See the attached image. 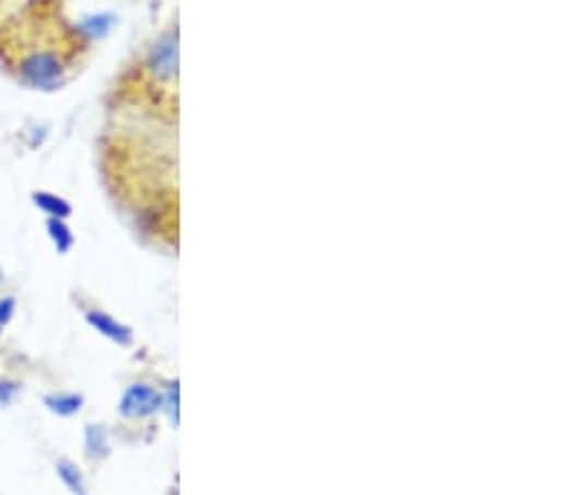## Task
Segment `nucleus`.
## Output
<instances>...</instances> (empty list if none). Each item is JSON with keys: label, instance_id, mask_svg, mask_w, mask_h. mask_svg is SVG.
<instances>
[{"label": "nucleus", "instance_id": "7ed1b4c3", "mask_svg": "<svg viewBox=\"0 0 562 495\" xmlns=\"http://www.w3.org/2000/svg\"><path fill=\"white\" fill-rule=\"evenodd\" d=\"M163 411V390L148 384V380H136L118 398V415L126 421H145L153 419Z\"/></svg>", "mask_w": 562, "mask_h": 495}, {"label": "nucleus", "instance_id": "9d476101", "mask_svg": "<svg viewBox=\"0 0 562 495\" xmlns=\"http://www.w3.org/2000/svg\"><path fill=\"white\" fill-rule=\"evenodd\" d=\"M23 384L13 376H0V408H11L21 398Z\"/></svg>", "mask_w": 562, "mask_h": 495}, {"label": "nucleus", "instance_id": "0eeeda50", "mask_svg": "<svg viewBox=\"0 0 562 495\" xmlns=\"http://www.w3.org/2000/svg\"><path fill=\"white\" fill-rule=\"evenodd\" d=\"M83 446L85 456L91 460H103L110 453V436L101 423H87L83 431Z\"/></svg>", "mask_w": 562, "mask_h": 495}, {"label": "nucleus", "instance_id": "f03ea898", "mask_svg": "<svg viewBox=\"0 0 562 495\" xmlns=\"http://www.w3.org/2000/svg\"><path fill=\"white\" fill-rule=\"evenodd\" d=\"M140 71L155 85H173L178 81V28L175 25L151 40L140 60Z\"/></svg>", "mask_w": 562, "mask_h": 495}, {"label": "nucleus", "instance_id": "f257e3e1", "mask_svg": "<svg viewBox=\"0 0 562 495\" xmlns=\"http://www.w3.org/2000/svg\"><path fill=\"white\" fill-rule=\"evenodd\" d=\"M70 63L58 48H31L15 60V78L28 91L52 93L68 83Z\"/></svg>", "mask_w": 562, "mask_h": 495}, {"label": "nucleus", "instance_id": "9b49d317", "mask_svg": "<svg viewBox=\"0 0 562 495\" xmlns=\"http://www.w3.org/2000/svg\"><path fill=\"white\" fill-rule=\"evenodd\" d=\"M15 313H17V298H15V295L0 293V338H3L8 326L13 323Z\"/></svg>", "mask_w": 562, "mask_h": 495}, {"label": "nucleus", "instance_id": "ddd939ff", "mask_svg": "<svg viewBox=\"0 0 562 495\" xmlns=\"http://www.w3.org/2000/svg\"><path fill=\"white\" fill-rule=\"evenodd\" d=\"M3 285H5V271L3 266H0V293H3Z\"/></svg>", "mask_w": 562, "mask_h": 495}, {"label": "nucleus", "instance_id": "20e7f679", "mask_svg": "<svg viewBox=\"0 0 562 495\" xmlns=\"http://www.w3.org/2000/svg\"><path fill=\"white\" fill-rule=\"evenodd\" d=\"M83 318L87 328H93L95 333L103 335L105 341H110L113 345H118V349H130V345L136 343L133 328L122 323L118 316H113V313H108L105 308H98V306L85 308Z\"/></svg>", "mask_w": 562, "mask_h": 495}, {"label": "nucleus", "instance_id": "39448f33", "mask_svg": "<svg viewBox=\"0 0 562 495\" xmlns=\"http://www.w3.org/2000/svg\"><path fill=\"white\" fill-rule=\"evenodd\" d=\"M43 408L58 419H73L85 408V396L78 390H50L43 396Z\"/></svg>", "mask_w": 562, "mask_h": 495}, {"label": "nucleus", "instance_id": "f8f14e48", "mask_svg": "<svg viewBox=\"0 0 562 495\" xmlns=\"http://www.w3.org/2000/svg\"><path fill=\"white\" fill-rule=\"evenodd\" d=\"M46 138H48V128H46V126H40V130H35V126H33L28 145H31V148H40L43 143H46Z\"/></svg>", "mask_w": 562, "mask_h": 495}, {"label": "nucleus", "instance_id": "1a4fd4ad", "mask_svg": "<svg viewBox=\"0 0 562 495\" xmlns=\"http://www.w3.org/2000/svg\"><path fill=\"white\" fill-rule=\"evenodd\" d=\"M56 473L60 478V483H63L66 488L70 491V495H91V493H87L85 475H83L81 468L73 463V460L60 458L56 463Z\"/></svg>", "mask_w": 562, "mask_h": 495}, {"label": "nucleus", "instance_id": "423d86ee", "mask_svg": "<svg viewBox=\"0 0 562 495\" xmlns=\"http://www.w3.org/2000/svg\"><path fill=\"white\" fill-rule=\"evenodd\" d=\"M31 203L35 211H40L46 219H63L68 221L73 215V203L63 198L60 193H52V190H33Z\"/></svg>", "mask_w": 562, "mask_h": 495}, {"label": "nucleus", "instance_id": "6e6552de", "mask_svg": "<svg viewBox=\"0 0 562 495\" xmlns=\"http://www.w3.org/2000/svg\"><path fill=\"white\" fill-rule=\"evenodd\" d=\"M46 236L58 256H68L75 248V233L63 219H46Z\"/></svg>", "mask_w": 562, "mask_h": 495}]
</instances>
